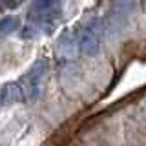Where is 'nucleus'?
Listing matches in <instances>:
<instances>
[{
    "label": "nucleus",
    "mask_w": 146,
    "mask_h": 146,
    "mask_svg": "<svg viewBox=\"0 0 146 146\" xmlns=\"http://www.w3.org/2000/svg\"><path fill=\"white\" fill-rule=\"evenodd\" d=\"M46 75H48V62L44 58H38L31 70L27 71V75L22 80V91H24V99L35 102L36 99L40 97L44 90V82H46Z\"/></svg>",
    "instance_id": "nucleus-1"
},
{
    "label": "nucleus",
    "mask_w": 146,
    "mask_h": 146,
    "mask_svg": "<svg viewBox=\"0 0 146 146\" xmlns=\"http://www.w3.org/2000/svg\"><path fill=\"white\" fill-rule=\"evenodd\" d=\"M62 11V0H35L29 7V18L36 27L51 26Z\"/></svg>",
    "instance_id": "nucleus-2"
},
{
    "label": "nucleus",
    "mask_w": 146,
    "mask_h": 146,
    "mask_svg": "<svg viewBox=\"0 0 146 146\" xmlns=\"http://www.w3.org/2000/svg\"><path fill=\"white\" fill-rule=\"evenodd\" d=\"M100 33H102V24L99 18H93L86 27H82L79 35V49L88 57L97 55L100 49Z\"/></svg>",
    "instance_id": "nucleus-3"
},
{
    "label": "nucleus",
    "mask_w": 146,
    "mask_h": 146,
    "mask_svg": "<svg viewBox=\"0 0 146 146\" xmlns=\"http://www.w3.org/2000/svg\"><path fill=\"white\" fill-rule=\"evenodd\" d=\"M24 99V91L18 82H7L0 88V102L9 106V104H17L18 100Z\"/></svg>",
    "instance_id": "nucleus-4"
},
{
    "label": "nucleus",
    "mask_w": 146,
    "mask_h": 146,
    "mask_svg": "<svg viewBox=\"0 0 146 146\" xmlns=\"http://www.w3.org/2000/svg\"><path fill=\"white\" fill-rule=\"evenodd\" d=\"M20 27V20L17 17H4L0 18V35H7L13 33Z\"/></svg>",
    "instance_id": "nucleus-5"
},
{
    "label": "nucleus",
    "mask_w": 146,
    "mask_h": 146,
    "mask_svg": "<svg viewBox=\"0 0 146 146\" xmlns=\"http://www.w3.org/2000/svg\"><path fill=\"white\" fill-rule=\"evenodd\" d=\"M113 9L119 15H126L133 9V0H113Z\"/></svg>",
    "instance_id": "nucleus-6"
}]
</instances>
